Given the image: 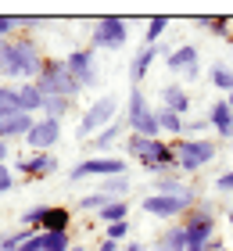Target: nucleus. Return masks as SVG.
<instances>
[{"instance_id": "4c0bfd02", "label": "nucleus", "mask_w": 233, "mask_h": 251, "mask_svg": "<svg viewBox=\"0 0 233 251\" xmlns=\"http://www.w3.org/2000/svg\"><path fill=\"white\" fill-rule=\"evenodd\" d=\"M15 29H22V18L0 15V40H15Z\"/></svg>"}, {"instance_id": "1a4fd4ad", "label": "nucleus", "mask_w": 233, "mask_h": 251, "mask_svg": "<svg viewBox=\"0 0 233 251\" xmlns=\"http://www.w3.org/2000/svg\"><path fill=\"white\" fill-rule=\"evenodd\" d=\"M126 40H129L126 18H97L90 25V50H119Z\"/></svg>"}, {"instance_id": "473e14b6", "label": "nucleus", "mask_w": 233, "mask_h": 251, "mask_svg": "<svg viewBox=\"0 0 233 251\" xmlns=\"http://www.w3.org/2000/svg\"><path fill=\"white\" fill-rule=\"evenodd\" d=\"M68 108H72V100H65V97H43V115L47 119H57L61 122L68 115Z\"/></svg>"}, {"instance_id": "20e7f679", "label": "nucleus", "mask_w": 233, "mask_h": 251, "mask_svg": "<svg viewBox=\"0 0 233 251\" xmlns=\"http://www.w3.org/2000/svg\"><path fill=\"white\" fill-rule=\"evenodd\" d=\"M122 119H126V126H129V133H140V136H147V140H161V129H158L155 108L147 104V97H144V90H140V86L129 90Z\"/></svg>"}, {"instance_id": "c85d7f7f", "label": "nucleus", "mask_w": 233, "mask_h": 251, "mask_svg": "<svg viewBox=\"0 0 233 251\" xmlns=\"http://www.w3.org/2000/svg\"><path fill=\"white\" fill-rule=\"evenodd\" d=\"M172 25V22L165 15H155V18H147V25H144V47H158V40L165 36V29Z\"/></svg>"}, {"instance_id": "a18cd8bd", "label": "nucleus", "mask_w": 233, "mask_h": 251, "mask_svg": "<svg viewBox=\"0 0 233 251\" xmlns=\"http://www.w3.org/2000/svg\"><path fill=\"white\" fill-rule=\"evenodd\" d=\"M122 251H144V244H140V241H129V244H122Z\"/></svg>"}, {"instance_id": "e433bc0d", "label": "nucleus", "mask_w": 233, "mask_h": 251, "mask_svg": "<svg viewBox=\"0 0 233 251\" xmlns=\"http://www.w3.org/2000/svg\"><path fill=\"white\" fill-rule=\"evenodd\" d=\"M208 129H212V122H208V115H205V119L197 115V119H186V126H183V136H205Z\"/></svg>"}, {"instance_id": "09e8293b", "label": "nucleus", "mask_w": 233, "mask_h": 251, "mask_svg": "<svg viewBox=\"0 0 233 251\" xmlns=\"http://www.w3.org/2000/svg\"><path fill=\"white\" fill-rule=\"evenodd\" d=\"M230 226H233V208H230Z\"/></svg>"}, {"instance_id": "aec40b11", "label": "nucleus", "mask_w": 233, "mask_h": 251, "mask_svg": "<svg viewBox=\"0 0 233 251\" xmlns=\"http://www.w3.org/2000/svg\"><path fill=\"white\" fill-rule=\"evenodd\" d=\"M208 122H212V129L223 136V140H233V108L226 100H215V104L208 108Z\"/></svg>"}, {"instance_id": "8fccbe9b", "label": "nucleus", "mask_w": 233, "mask_h": 251, "mask_svg": "<svg viewBox=\"0 0 233 251\" xmlns=\"http://www.w3.org/2000/svg\"><path fill=\"white\" fill-rule=\"evenodd\" d=\"M0 244H4V233H0Z\"/></svg>"}, {"instance_id": "4468645a", "label": "nucleus", "mask_w": 233, "mask_h": 251, "mask_svg": "<svg viewBox=\"0 0 233 251\" xmlns=\"http://www.w3.org/2000/svg\"><path fill=\"white\" fill-rule=\"evenodd\" d=\"M26 179H47V176H54L57 169V158H54V151H40V154H29V158H22V162L15 165Z\"/></svg>"}, {"instance_id": "ea45409f", "label": "nucleus", "mask_w": 233, "mask_h": 251, "mask_svg": "<svg viewBox=\"0 0 233 251\" xmlns=\"http://www.w3.org/2000/svg\"><path fill=\"white\" fill-rule=\"evenodd\" d=\"M215 190L219 194H233V169H226V173L215 179Z\"/></svg>"}, {"instance_id": "603ef678", "label": "nucleus", "mask_w": 233, "mask_h": 251, "mask_svg": "<svg viewBox=\"0 0 233 251\" xmlns=\"http://www.w3.org/2000/svg\"><path fill=\"white\" fill-rule=\"evenodd\" d=\"M230 147H233V140H230Z\"/></svg>"}, {"instance_id": "4be33fe9", "label": "nucleus", "mask_w": 233, "mask_h": 251, "mask_svg": "<svg viewBox=\"0 0 233 251\" xmlns=\"http://www.w3.org/2000/svg\"><path fill=\"white\" fill-rule=\"evenodd\" d=\"M155 119H158V129H161V136H172V140H180L183 136V126H186V119H180L176 111H169V108H155Z\"/></svg>"}, {"instance_id": "ddd939ff", "label": "nucleus", "mask_w": 233, "mask_h": 251, "mask_svg": "<svg viewBox=\"0 0 233 251\" xmlns=\"http://www.w3.org/2000/svg\"><path fill=\"white\" fill-rule=\"evenodd\" d=\"M61 79H65V61L61 58H43V68L32 83L40 86L43 97H61Z\"/></svg>"}, {"instance_id": "bb28decb", "label": "nucleus", "mask_w": 233, "mask_h": 251, "mask_svg": "<svg viewBox=\"0 0 233 251\" xmlns=\"http://www.w3.org/2000/svg\"><path fill=\"white\" fill-rule=\"evenodd\" d=\"M208 83H212L215 90H223V94H233V68L215 61L212 68H208Z\"/></svg>"}, {"instance_id": "3c124183", "label": "nucleus", "mask_w": 233, "mask_h": 251, "mask_svg": "<svg viewBox=\"0 0 233 251\" xmlns=\"http://www.w3.org/2000/svg\"><path fill=\"white\" fill-rule=\"evenodd\" d=\"M0 86H4V79H0Z\"/></svg>"}, {"instance_id": "7c9ffc66", "label": "nucleus", "mask_w": 233, "mask_h": 251, "mask_svg": "<svg viewBox=\"0 0 233 251\" xmlns=\"http://www.w3.org/2000/svg\"><path fill=\"white\" fill-rule=\"evenodd\" d=\"M72 248V233L61 230V233H40V251H68Z\"/></svg>"}, {"instance_id": "0eeeda50", "label": "nucleus", "mask_w": 233, "mask_h": 251, "mask_svg": "<svg viewBox=\"0 0 233 251\" xmlns=\"http://www.w3.org/2000/svg\"><path fill=\"white\" fill-rule=\"evenodd\" d=\"M119 97H111V94H104V97H97L93 104L83 111V119H79V140H90V136H97L101 129H108V126L119 119Z\"/></svg>"}, {"instance_id": "9b49d317", "label": "nucleus", "mask_w": 233, "mask_h": 251, "mask_svg": "<svg viewBox=\"0 0 233 251\" xmlns=\"http://www.w3.org/2000/svg\"><path fill=\"white\" fill-rule=\"evenodd\" d=\"M57 140H61V122L36 115V122H32V129L26 136V147H32V154H40V151H51Z\"/></svg>"}, {"instance_id": "393cba45", "label": "nucleus", "mask_w": 233, "mask_h": 251, "mask_svg": "<svg viewBox=\"0 0 233 251\" xmlns=\"http://www.w3.org/2000/svg\"><path fill=\"white\" fill-rule=\"evenodd\" d=\"M197 29H205L208 36H233V18H226V15H205V18H197L194 22Z\"/></svg>"}, {"instance_id": "423d86ee", "label": "nucleus", "mask_w": 233, "mask_h": 251, "mask_svg": "<svg viewBox=\"0 0 233 251\" xmlns=\"http://www.w3.org/2000/svg\"><path fill=\"white\" fill-rule=\"evenodd\" d=\"M22 226L36 233H61L72 226V208L65 204H32V208L22 212Z\"/></svg>"}, {"instance_id": "49530a36", "label": "nucleus", "mask_w": 233, "mask_h": 251, "mask_svg": "<svg viewBox=\"0 0 233 251\" xmlns=\"http://www.w3.org/2000/svg\"><path fill=\"white\" fill-rule=\"evenodd\" d=\"M68 251H90V248H83V244H72V248H68Z\"/></svg>"}, {"instance_id": "f3484780", "label": "nucleus", "mask_w": 233, "mask_h": 251, "mask_svg": "<svg viewBox=\"0 0 233 251\" xmlns=\"http://www.w3.org/2000/svg\"><path fill=\"white\" fill-rule=\"evenodd\" d=\"M151 251H186V230H183V223L161 226V230L151 237Z\"/></svg>"}, {"instance_id": "6e6552de", "label": "nucleus", "mask_w": 233, "mask_h": 251, "mask_svg": "<svg viewBox=\"0 0 233 251\" xmlns=\"http://www.w3.org/2000/svg\"><path fill=\"white\" fill-rule=\"evenodd\" d=\"M126 158L115 154H97V158H83L68 169V179L72 183H83V179H108V176H126Z\"/></svg>"}, {"instance_id": "a19ab883", "label": "nucleus", "mask_w": 233, "mask_h": 251, "mask_svg": "<svg viewBox=\"0 0 233 251\" xmlns=\"http://www.w3.org/2000/svg\"><path fill=\"white\" fill-rule=\"evenodd\" d=\"M15 251H40V233H29L26 241H22Z\"/></svg>"}, {"instance_id": "72a5a7b5", "label": "nucleus", "mask_w": 233, "mask_h": 251, "mask_svg": "<svg viewBox=\"0 0 233 251\" xmlns=\"http://www.w3.org/2000/svg\"><path fill=\"white\" fill-rule=\"evenodd\" d=\"M104 241L129 244V219H126V223H111V226H104Z\"/></svg>"}, {"instance_id": "2f4dec72", "label": "nucleus", "mask_w": 233, "mask_h": 251, "mask_svg": "<svg viewBox=\"0 0 233 251\" xmlns=\"http://www.w3.org/2000/svg\"><path fill=\"white\" fill-rule=\"evenodd\" d=\"M108 201H111L108 194H101V190H90V194H83V198L76 201V208H79V212H93V215H97V212H101Z\"/></svg>"}, {"instance_id": "de8ad7c7", "label": "nucleus", "mask_w": 233, "mask_h": 251, "mask_svg": "<svg viewBox=\"0 0 233 251\" xmlns=\"http://www.w3.org/2000/svg\"><path fill=\"white\" fill-rule=\"evenodd\" d=\"M226 104H230V108H233V94H226Z\"/></svg>"}, {"instance_id": "6ab92c4d", "label": "nucleus", "mask_w": 233, "mask_h": 251, "mask_svg": "<svg viewBox=\"0 0 233 251\" xmlns=\"http://www.w3.org/2000/svg\"><path fill=\"white\" fill-rule=\"evenodd\" d=\"M158 54H169V50H161V47H140V54H133V61H129V79H133V86H140V83L147 79L151 65L158 61Z\"/></svg>"}, {"instance_id": "f8f14e48", "label": "nucleus", "mask_w": 233, "mask_h": 251, "mask_svg": "<svg viewBox=\"0 0 233 251\" xmlns=\"http://www.w3.org/2000/svg\"><path fill=\"white\" fill-rule=\"evenodd\" d=\"M65 68H68V75H72L83 90L97 86V61H93V50H90V47L72 50V54L65 58Z\"/></svg>"}, {"instance_id": "dca6fc26", "label": "nucleus", "mask_w": 233, "mask_h": 251, "mask_svg": "<svg viewBox=\"0 0 233 251\" xmlns=\"http://www.w3.org/2000/svg\"><path fill=\"white\" fill-rule=\"evenodd\" d=\"M197 58H201V50H197L194 43H183V47L165 54V65H169V72H176V75L197 79Z\"/></svg>"}, {"instance_id": "39448f33", "label": "nucleus", "mask_w": 233, "mask_h": 251, "mask_svg": "<svg viewBox=\"0 0 233 251\" xmlns=\"http://www.w3.org/2000/svg\"><path fill=\"white\" fill-rule=\"evenodd\" d=\"M197 201H201L197 198V187L186 190V194H147L144 198V212L155 215V219H165V223H180Z\"/></svg>"}, {"instance_id": "5701e85b", "label": "nucleus", "mask_w": 233, "mask_h": 251, "mask_svg": "<svg viewBox=\"0 0 233 251\" xmlns=\"http://www.w3.org/2000/svg\"><path fill=\"white\" fill-rule=\"evenodd\" d=\"M194 190L190 183H183L180 173H165V176H155L151 179V194H186Z\"/></svg>"}, {"instance_id": "f257e3e1", "label": "nucleus", "mask_w": 233, "mask_h": 251, "mask_svg": "<svg viewBox=\"0 0 233 251\" xmlns=\"http://www.w3.org/2000/svg\"><path fill=\"white\" fill-rule=\"evenodd\" d=\"M43 68V54L29 36H15L0 43V79H36Z\"/></svg>"}, {"instance_id": "c9c22d12", "label": "nucleus", "mask_w": 233, "mask_h": 251, "mask_svg": "<svg viewBox=\"0 0 233 251\" xmlns=\"http://www.w3.org/2000/svg\"><path fill=\"white\" fill-rule=\"evenodd\" d=\"M29 233H36V230H29V226H18V230H11V233H4V244H0V251H15L22 241H26Z\"/></svg>"}, {"instance_id": "a211bd4d", "label": "nucleus", "mask_w": 233, "mask_h": 251, "mask_svg": "<svg viewBox=\"0 0 233 251\" xmlns=\"http://www.w3.org/2000/svg\"><path fill=\"white\" fill-rule=\"evenodd\" d=\"M161 108L176 111L180 119H190L194 100H190V94H186V90H183L180 83H165V86H161Z\"/></svg>"}, {"instance_id": "a878e982", "label": "nucleus", "mask_w": 233, "mask_h": 251, "mask_svg": "<svg viewBox=\"0 0 233 251\" xmlns=\"http://www.w3.org/2000/svg\"><path fill=\"white\" fill-rule=\"evenodd\" d=\"M101 194H108L111 201H126V194L133 190V179L129 176H108V179H101Z\"/></svg>"}, {"instance_id": "b1692460", "label": "nucleus", "mask_w": 233, "mask_h": 251, "mask_svg": "<svg viewBox=\"0 0 233 251\" xmlns=\"http://www.w3.org/2000/svg\"><path fill=\"white\" fill-rule=\"evenodd\" d=\"M18 100H22V111L26 115H43V94H40V86L36 83H22L18 86Z\"/></svg>"}, {"instance_id": "37998d69", "label": "nucleus", "mask_w": 233, "mask_h": 251, "mask_svg": "<svg viewBox=\"0 0 233 251\" xmlns=\"http://www.w3.org/2000/svg\"><path fill=\"white\" fill-rule=\"evenodd\" d=\"M97 251H122V244H115V241H101Z\"/></svg>"}, {"instance_id": "79ce46f5", "label": "nucleus", "mask_w": 233, "mask_h": 251, "mask_svg": "<svg viewBox=\"0 0 233 251\" xmlns=\"http://www.w3.org/2000/svg\"><path fill=\"white\" fill-rule=\"evenodd\" d=\"M223 248H226V244H223V237H219V233H215V237H212V241H208V248H205V251H223Z\"/></svg>"}, {"instance_id": "f03ea898", "label": "nucleus", "mask_w": 233, "mask_h": 251, "mask_svg": "<svg viewBox=\"0 0 233 251\" xmlns=\"http://www.w3.org/2000/svg\"><path fill=\"white\" fill-rule=\"evenodd\" d=\"M172 151H176V173L180 176H197L205 165L215 162L219 140H205V136H180V140H172Z\"/></svg>"}, {"instance_id": "412c9836", "label": "nucleus", "mask_w": 233, "mask_h": 251, "mask_svg": "<svg viewBox=\"0 0 233 251\" xmlns=\"http://www.w3.org/2000/svg\"><path fill=\"white\" fill-rule=\"evenodd\" d=\"M32 122H36V115H26V111L4 119V122H0V140H26L29 129H32Z\"/></svg>"}, {"instance_id": "f704fd0d", "label": "nucleus", "mask_w": 233, "mask_h": 251, "mask_svg": "<svg viewBox=\"0 0 233 251\" xmlns=\"http://www.w3.org/2000/svg\"><path fill=\"white\" fill-rule=\"evenodd\" d=\"M144 147H147V136H140V133H126L122 151L129 154V158H140V154H144Z\"/></svg>"}, {"instance_id": "9d476101", "label": "nucleus", "mask_w": 233, "mask_h": 251, "mask_svg": "<svg viewBox=\"0 0 233 251\" xmlns=\"http://www.w3.org/2000/svg\"><path fill=\"white\" fill-rule=\"evenodd\" d=\"M140 169L155 179V176H165V173H176V151H172V140H147L144 154L136 158Z\"/></svg>"}, {"instance_id": "2eb2a0df", "label": "nucleus", "mask_w": 233, "mask_h": 251, "mask_svg": "<svg viewBox=\"0 0 233 251\" xmlns=\"http://www.w3.org/2000/svg\"><path fill=\"white\" fill-rule=\"evenodd\" d=\"M126 133H129V126H126V119L119 115V119H115V122L108 126V129H101L97 136H90V140H86V147H90V158L108 154V151H111V147L119 144V140H126Z\"/></svg>"}, {"instance_id": "7ed1b4c3", "label": "nucleus", "mask_w": 233, "mask_h": 251, "mask_svg": "<svg viewBox=\"0 0 233 251\" xmlns=\"http://www.w3.org/2000/svg\"><path fill=\"white\" fill-rule=\"evenodd\" d=\"M215 215H219L215 201H197L180 219L183 230H186V251H205L208 248V241L215 237Z\"/></svg>"}, {"instance_id": "c756f323", "label": "nucleus", "mask_w": 233, "mask_h": 251, "mask_svg": "<svg viewBox=\"0 0 233 251\" xmlns=\"http://www.w3.org/2000/svg\"><path fill=\"white\" fill-rule=\"evenodd\" d=\"M126 215H129V201H108V204L97 212V219H101L104 226H111V223H126Z\"/></svg>"}, {"instance_id": "58836bf2", "label": "nucleus", "mask_w": 233, "mask_h": 251, "mask_svg": "<svg viewBox=\"0 0 233 251\" xmlns=\"http://www.w3.org/2000/svg\"><path fill=\"white\" fill-rule=\"evenodd\" d=\"M15 187V169H7V165H0V198Z\"/></svg>"}, {"instance_id": "c03bdc74", "label": "nucleus", "mask_w": 233, "mask_h": 251, "mask_svg": "<svg viewBox=\"0 0 233 251\" xmlns=\"http://www.w3.org/2000/svg\"><path fill=\"white\" fill-rule=\"evenodd\" d=\"M0 165H7V140H0Z\"/></svg>"}, {"instance_id": "cd10ccee", "label": "nucleus", "mask_w": 233, "mask_h": 251, "mask_svg": "<svg viewBox=\"0 0 233 251\" xmlns=\"http://www.w3.org/2000/svg\"><path fill=\"white\" fill-rule=\"evenodd\" d=\"M22 115V100H18V86H0V122Z\"/></svg>"}]
</instances>
